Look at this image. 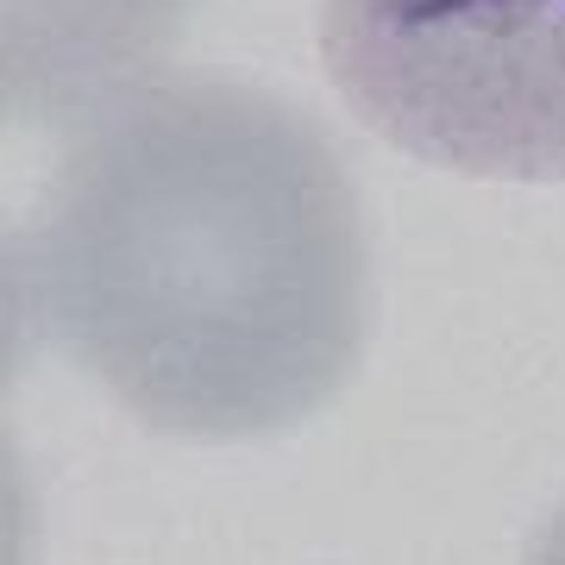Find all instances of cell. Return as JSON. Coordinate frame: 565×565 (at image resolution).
I'll use <instances>...</instances> for the list:
<instances>
[{
	"label": "cell",
	"instance_id": "6da1fadb",
	"mask_svg": "<svg viewBox=\"0 0 565 565\" xmlns=\"http://www.w3.org/2000/svg\"><path fill=\"white\" fill-rule=\"evenodd\" d=\"M44 340L145 427L264 440L345 390L371 321L359 189L289 102L132 88L70 151L13 258Z\"/></svg>",
	"mask_w": 565,
	"mask_h": 565
},
{
	"label": "cell",
	"instance_id": "7a4b0ae2",
	"mask_svg": "<svg viewBox=\"0 0 565 565\" xmlns=\"http://www.w3.org/2000/svg\"><path fill=\"white\" fill-rule=\"evenodd\" d=\"M340 102L396 151L490 182H565V0H321Z\"/></svg>",
	"mask_w": 565,
	"mask_h": 565
},
{
	"label": "cell",
	"instance_id": "3957f363",
	"mask_svg": "<svg viewBox=\"0 0 565 565\" xmlns=\"http://www.w3.org/2000/svg\"><path fill=\"white\" fill-rule=\"evenodd\" d=\"M195 0H7L0 95L20 126H76L126 102L182 39Z\"/></svg>",
	"mask_w": 565,
	"mask_h": 565
}]
</instances>
